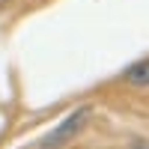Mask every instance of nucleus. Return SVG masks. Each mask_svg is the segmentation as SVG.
I'll return each mask as SVG.
<instances>
[{
	"label": "nucleus",
	"mask_w": 149,
	"mask_h": 149,
	"mask_svg": "<svg viewBox=\"0 0 149 149\" xmlns=\"http://www.w3.org/2000/svg\"><path fill=\"white\" fill-rule=\"evenodd\" d=\"M134 149H149V146H143V143H134Z\"/></svg>",
	"instance_id": "3"
},
{
	"label": "nucleus",
	"mask_w": 149,
	"mask_h": 149,
	"mask_svg": "<svg viewBox=\"0 0 149 149\" xmlns=\"http://www.w3.org/2000/svg\"><path fill=\"white\" fill-rule=\"evenodd\" d=\"M90 116H93V107H90V104H81L74 113H69V116H66V119L42 140V149H60V146H66L69 140H74V137H78V134L86 128Z\"/></svg>",
	"instance_id": "1"
},
{
	"label": "nucleus",
	"mask_w": 149,
	"mask_h": 149,
	"mask_svg": "<svg viewBox=\"0 0 149 149\" xmlns=\"http://www.w3.org/2000/svg\"><path fill=\"white\" fill-rule=\"evenodd\" d=\"M122 81L131 84V86H149V60L128 66V69H125V74H122Z\"/></svg>",
	"instance_id": "2"
}]
</instances>
